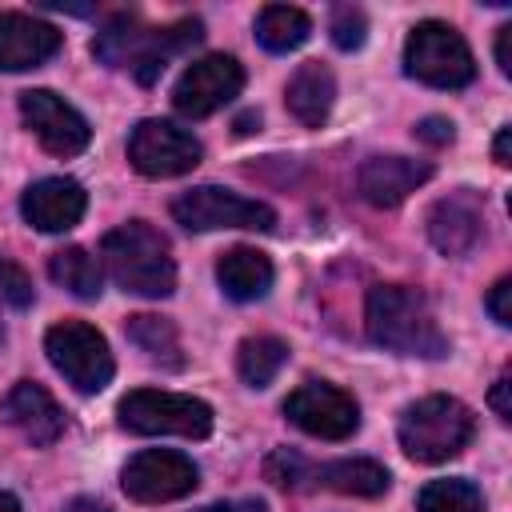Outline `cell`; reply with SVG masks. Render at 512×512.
<instances>
[{
	"label": "cell",
	"instance_id": "cell-12",
	"mask_svg": "<svg viewBox=\"0 0 512 512\" xmlns=\"http://www.w3.org/2000/svg\"><path fill=\"white\" fill-rule=\"evenodd\" d=\"M196 484H200L196 464L184 452H172V448H144L120 472V488L128 492V500H140V504L180 500Z\"/></svg>",
	"mask_w": 512,
	"mask_h": 512
},
{
	"label": "cell",
	"instance_id": "cell-30",
	"mask_svg": "<svg viewBox=\"0 0 512 512\" xmlns=\"http://www.w3.org/2000/svg\"><path fill=\"white\" fill-rule=\"evenodd\" d=\"M512 280L508 276H500L496 284H492V292H488V300H484V308H488V316L500 324V328H508L512 324Z\"/></svg>",
	"mask_w": 512,
	"mask_h": 512
},
{
	"label": "cell",
	"instance_id": "cell-13",
	"mask_svg": "<svg viewBox=\"0 0 512 512\" xmlns=\"http://www.w3.org/2000/svg\"><path fill=\"white\" fill-rule=\"evenodd\" d=\"M20 116L52 156H80L92 140L88 120L48 88L20 92Z\"/></svg>",
	"mask_w": 512,
	"mask_h": 512
},
{
	"label": "cell",
	"instance_id": "cell-8",
	"mask_svg": "<svg viewBox=\"0 0 512 512\" xmlns=\"http://www.w3.org/2000/svg\"><path fill=\"white\" fill-rule=\"evenodd\" d=\"M172 216L188 232H216V228L268 232L276 224V212L264 200H248V196H240L232 188H216V184H200V188L180 192L172 200Z\"/></svg>",
	"mask_w": 512,
	"mask_h": 512
},
{
	"label": "cell",
	"instance_id": "cell-36",
	"mask_svg": "<svg viewBox=\"0 0 512 512\" xmlns=\"http://www.w3.org/2000/svg\"><path fill=\"white\" fill-rule=\"evenodd\" d=\"M196 512H252V508H240V504H204V508H196ZM260 512V508H256Z\"/></svg>",
	"mask_w": 512,
	"mask_h": 512
},
{
	"label": "cell",
	"instance_id": "cell-15",
	"mask_svg": "<svg viewBox=\"0 0 512 512\" xmlns=\"http://www.w3.org/2000/svg\"><path fill=\"white\" fill-rule=\"evenodd\" d=\"M0 416H4V424H12L36 448H48V444H56L64 436L60 404L52 400L48 388H40L32 380H20V384L8 388V396L0 400Z\"/></svg>",
	"mask_w": 512,
	"mask_h": 512
},
{
	"label": "cell",
	"instance_id": "cell-14",
	"mask_svg": "<svg viewBox=\"0 0 512 512\" xmlns=\"http://www.w3.org/2000/svg\"><path fill=\"white\" fill-rule=\"evenodd\" d=\"M428 240L444 256H468L484 240V200L472 188H456L428 208Z\"/></svg>",
	"mask_w": 512,
	"mask_h": 512
},
{
	"label": "cell",
	"instance_id": "cell-11",
	"mask_svg": "<svg viewBox=\"0 0 512 512\" xmlns=\"http://www.w3.org/2000/svg\"><path fill=\"white\" fill-rule=\"evenodd\" d=\"M284 416L316 440H348L360 428V404L352 400V392H344L328 380L300 384L284 400Z\"/></svg>",
	"mask_w": 512,
	"mask_h": 512
},
{
	"label": "cell",
	"instance_id": "cell-32",
	"mask_svg": "<svg viewBox=\"0 0 512 512\" xmlns=\"http://www.w3.org/2000/svg\"><path fill=\"white\" fill-rule=\"evenodd\" d=\"M508 372H500L496 376V384H492V392H488V400H492V408H496V416L500 420H512V404H508Z\"/></svg>",
	"mask_w": 512,
	"mask_h": 512
},
{
	"label": "cell",
	"instance_id": "cell-5",
	"mask_svg": "<svg viewBox=\"0 0 512 512\" xmlns=\"http://www.w3.org/2000/svg\"><path fill=\"white\" fill-rule=\"evenodd\" d=\"M404 68L412 80L428 88H464L476 80V60H472L468 40L444 20H424L408 32Z\"/></svg>",
	"mask_w": 512,
	"mask_h": 512
},
{
	"label": "cell",
	"instance_id": "cell-16",
	"mask_svg": "<svg viewBox=\"0 0 512 512\" xmlns=\"http://www.w3.org/2000/svg\"><path fill=\"white\" fill-rule=\"evenodd\" d=\"M84 208H88V196L68 176H44V180L28 184L24 196H20L24 220L32 228H40V232H68V228H76Z\"/></svg>",
	"mask_w": 512,
	"mask_h": 512
},
{
	"label": "cell",
	"instance_id": "cell-39",
	"mask_svg": "<svg viewBox=\"0 0 512 512\" xmlns=\"http://www.w3.org/2000/svg\"><path fill=\"white\" fill-rule=\"evenodd\" d=\"M0 340H4V324H0Z\"/></svg>",
	"mask_w": 512,
	"mask_h": 512
},
{
	"label": "cell",
	"instance_id": "cell-4",
	"mask_svg": "<svg viewBox=\"0 0 512 512\" xmlns=\"http://www.w3.org/2000/svg\"><path fill=\"white\" fill-rule=\"evenodd\" d=\"M476 416L456 396H424L400 412V448L420 464H444L468 448Z\"/></svg>",
	"mask_w": 512,
	"mask_h": 512
},
{
	"label": "cell",
	"instance_id": "cell-33",
	"mask_svg": "<svg viewBox=\"0 0 512 512\" xmlns=\"http://www.w3.org/2000/svg\"><path fill=\"white\" fill-rule=\"evenodd\" d=\"M496 64H500L504 76H512V24H504L496 32Z\"/></svg>",
	"mask_w": 512,
	"mask_h": 512
},
{
	"label": "cell",
	"instance_id": "cell-19",
	"mask_svg": "<svg viewBox=\"0 0 512 512\" xmlns=\"http://www.w3.org/2000/svg\"><path fill=\"white\" fill-rule=\"evenodd\" d=\"M272 276H276V272H272V260H268L260 248H248V244L228 248V252L220 256V264H216V280H220L224 296L236 300V304H248V300L268 296Z\"/></svg>",
	"mask_w": 512,
	"mask_h": 512
},
{
	"label": "cell",
	"instance_id": "cell-23",
	"mask_svg": "<svg viewBox=\"0 0 512 512\" xmlns=\"http://www.w3.org/2000/svg\"><path fill=\"white\" fill-rule=\"evenodd\" d=\"M324 488L340 492V496H380L388 492V468L376 460H332L324 468L312 472Z\"/></svg>",
	"mask_w": 512,
	"mask_h": 512
},
{
	"label": "cell",
	"instance_id": "cell-2",
	"mask_svg": "<svg viewBox=\"0 0 512 512\" xmlns=\"http://www.w3.org/2000/svg\"><path fill=\"white\" fill-rule=\"evenodd\" d=\"M364 324L372 344L396 356H424V360L448 356V336L440 332L432 304L424 300V292L408 284H376L364 300Z\"/></svg>",
	"mask_w": 512,
	"mask_h": 512
},
{
	"label": "cell",
	"instance_id": "cell-9",
	"mask_svg": "<svg viewBox=\"0 0 512 512\" xmlns=\"http://www.w3.org/2000/svg\"><path fill=\"white\" fill-rule=\"evenodd\" d=\"M128 160L148 180H172L200 164V140L172 120H140L128 136Z\"/></svg>",
	"mask_w": 512,
	"mask_h": 512
},
{
	"label": "cell",
	"instance_id": "cell-20",
	"mask_svg": "<svg viewBox=\"0 0 512 512\" xmlns=\"http://www.w3.org/2000/svg\"><path fill=\"white\" fill-rule=\"evenodd\" d=\"M288 112L304 124V128H320L336 104V76L328 72V64L320 60H308L292 72L288 80Z\"/></svg>",
	"mask_w": 512,
	"mask_h": 512
},
{
	"label": "cell",
	"instance_id": "cell-25",
	"mask_svg": "<svg viewBox=\"0 0 512 512\" xmlns=\"http://www.w3.org/2000/svg\"><path fill=\"white\" fill-rule=\"evenodd\" d=\"M284 364H288V344L276 336H248L236 348V372L248 388H268Z\"/></svg>",
	"mask_w": 512,
	"mask_h": 512
},
{
	"label": "cell",
	"instance_id": "cell-21",
	"mask_svg": "<svg viewBox=\"0 0 512 512\" xmlns=\"http://www.w3.org/2000/svg\"><path fill=\"white\" fill-rule=\"evenodd\" d=\"M48 276H52L64 292H72L76 300H96V296L104 292V264H100V256H92V252L80 248V244H68V248H60V252H52Z\"/></svg>",
	"mask_w": 512,
	"mask_h": 512
},
{
	"label": "cell",
	"instance_id": "cell-38",
	"mask_svg": "<svg viewBox=\"0 0 512 512\" xmlns=\"http://www.w3.org/2000/svg\"><path fill=\"white\" fill-rule=\"evenodd\" d=\"M0 512H20V504H16V496H8V492H0Z\"/></svg>",
	"mask_w": 512,
	"mask_h": 512
},
{
	"label": "cell",
	"instance_id": "cell-34",
	"mask_svg": "<svg viewBox=\"0 0 512 512\" xmlns=\"http://www.w3.org/2000/svg\"><path fill=\"white\" fill-rule=\"evenodd\" d=\"M508 144H512V128H500V132H496V144H492V160H496L500 168H508V164H512Z\"/></svg>",
	"mask_w": 512,
	"mask_h": 512
},
{
	"label": "cell",
	"instance_id": "cell-37",
	"mask_svg": "<svg viewBox=\"0 0 512 512\" xmlns=\"http://www.w3.org/2000/svg\"><path fill=\"white\" fill-rule=\"evenodd\" d=\"M252 124H260V116H256V112L240 116V120H236V132H240V136H248V132H252Z\"/></svg>",
	"mask_w": 512,
	"mask_h": 512
},
{
	"label": "cell",
	"instance_id": "cell-24",
	"mask_svg": "<svg viewBox=\"0 0 512 512\" xmlns=\"http://www.w3.org/2000/svg\"><path fill=\"white\" fill-rule=\"evenodd\" d=\"M308 36H312V20H308L304 8L268 4V8H260V16H256V40H260L268 52H292V48H300Z\"/></svg>",
	"mask_w": 512,
	"mask_h": 512
},
{
	"label": "cell",
	"instance_id": "cell-3",
	"mask_svg": "<svg viewBox=\"0 0 512 512\" xmlns=\"http://www.w3.org/2000/svg\"><path fill=\"white\" fill-rule=\"evenodd\" d=\"M100 264L116 280V288L148 300H164L176 292V264L168 256V240L148 220H128L112 228L100 244Z\"/></svg>",
	"mask_w": 512,
	"mask_h": 512
},
{
	"label": "cell",
	"instance_id": "cell-7",
	"mask_svg": "<svg viewBox=\"0 0 512 512\" xmlns=\"http://www.w3.org/2000/svg\"><path fill=\"white\" fill-rule=\"evenodd\" d=\"M44 352L52 360V368L76 388V392H104L112 372H116V360L108 352V340L84 324V320H60L48 328L44 336Z\"/></svg>",
	"mask_w": 512,
	"mask_h": 512
},
{
	"label": "cell",
	"instance_id": "cell-22",
	"mask_svg": "<svg viewBox=\"0 0 512 512\" xmlns=\"http://www.w3.org/2000/svg\"><path fill=\"white\" fill-rule=\"evenodd\" d=\"M128 340L160 368H184V348H180V332L168 316H152V312H140V316H128L124 324Z\"/></svg>",
	"mask_w": 512,
	"mask_h": 512
},
{
	"label": "cell",
	"instance_id": "cell-28",
	"mask_svg": "<svg viewBox=\"0 0 512 512\" xmlns=\"http://www.w3.org/2000/svg\"><path fill=\"white\" fill-rule=\"evenodd\" d=\"M0 300L12 304V308H28V304L36 300L32 276H28L16 260H8V256H0Z\"/></svg>",
	"mask_w": 512,
	"mask_h": 512
},
{
	"label": "cell",
	"instance_id": "cell-18",
	"mask_svg": "<svg viewBox=\"0 0 512 512\" xmlns=\"http://www.w3.org/2000/svg\"><path fill=\"white\" fill-rule=\"evenodd\" d=\"M432 176L428 160H412V156H368L360 164V196L376 208H396L404 204L424 180Z\"/></svg>",
	"mask_w": 512,
	"mask_h": 512
},
{
	"label": "cell",
	"instance_id": "cell-27",
	"mask_svg": "<svg viewBox=\"0 0 512 512\" xmlns=\"http://www.w3.org/2000/svg\"><path fill=\"white\" fill-rule=\"evenodd\" d=\"M328 32H332V44H336L340 52H352V48H360V44H364L368 20H364V12H360V8L344 4V8H336V12H332Z\"/></svg>",
	"mask_w": 512,
	"mask_h": 512
},
{
	"label": "cell",
	"instance_id": "cell-17",
	"mask_svg": "<svg viewBox=\"0 0 512 512\" xmlns=\"http://www.w3.org/2000/svg\"><path fill=\"white\" fill-rule=\"evenodd\" d=\"M64 36L24 12H0V72H28L40 68L60 52Z\"/></svg>",
	"mask_w": 512,
	"mask_h": 512
},
{
	"label": "cell",
	"instance_id": "cell-6",
	"mask_svg": "<svg viewBox=\"0 0 512 512\" xmlns=\"http://www.w3.org/2000/svg\"><path fill=\"white\" fill-rule=\"evenodd\" d=\"M120 424L136 436H188L204 440L212 432V408L196 396L160 392V388H136L120 400Z\"/></svg>",
	"mask_w": 512,
	"mask_h": 512
},
{
	"label": "cell",
	"instance_id": "cell-10",
	"mask_svg": "<svg viewBox=\"0 0 512 512\" xmlns=\"http://www.w3.org/2000/svg\"><path fill=\"white\" fill-rule=\"evenodd\" d=\"M244 88V68L236 56H224V52H212V56H200L192 60L176 88H172V104L180 116L188 120H204L212 112H220L224 104H232Z\"/></svg>",
	"mask_w": 512,
	"mask_h": 512
},
{
	"label": "cell",
	"instance_id": "cell-1",
	"mask_svg": "<svg viewBox=\"0 0 512 512\" xmlns=\"http://www.w3.org/2000/svg\"><path fill=\"white\" fill-rule=\"evenodd\" d=\"M200 40H204L200 20H176V24H164V28H148L136 16H112L96 32L92 56L104 68H132V76L140 84H156L160 72L168 68V60L188 52Z\"/></svg>",
	"mask_w": 512,
	"mask_h": 512
},
{
	"label": "cell",
	"instance_id": "cell-31",
	"mask_svg": "<svg viewBox=\"0 0 512 512\" xmlns=\"http://www.w3.org/2000/svg\"><path fill=\"white\" fill-rule=\"evenodd\" d=\"M416 140H424V144H432V148H444V144H452V120H444V116H424L416 128Z\"/></svg>",
	"mask_w": 512,
	"mask_h": 512
},
{
	"label": "cell",
	"instance_id": "cell-35",
	"mask_svg": "<svg viewBox=\"0 0 512 512\" xmlns=\"http://www.w3.org/2000/svg\"><path fill=\"white\" fill-rule=\"evenodd\" d=\"M60 512H108V504L96 500V496H76V500H68Z\"/></svg>",
	"mask_w": 512,
	"mask_h": 512
},
{
	"label": "cell",
	"instance_id": "cell-29",
	"mask_svg": "<svg viewBox=\"0 0 512 512\" xmlns=\"http://www.w3.org/2000/svg\"><path fill=\"white\" fill-rule=\"evenodd\" d=\"M308 472H312V468H308L296 452H288V448H280V452H272V456H268V480H272V484H280V488H296Z\"/></svg>",
	"mask_w": 512,
	"mask_h": 512
},
{
	"label": "cell",
	"instance_id": "cell-26",
	"mask_svg": "<svg viewBox=\"0 0 512 512\" xmlns=\"http://www.w3.org/2000/svg\"><path fill=\"white\" fill-rule=\"evenodd\" d=\"M416 512H484V496L472 480L452 476V480H432L416 496Z\"/></svg>",
	"mask_w": 512,
	"mask_h": 512
}]
</instances>
